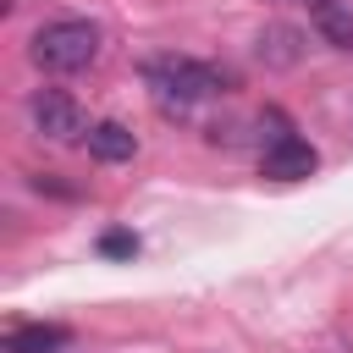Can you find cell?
<instances>
[{
  "label": "cell",
  "mask_w": 353,
  "mask_h": 353,
  "mask_svg": "<svg viewBox=\"0 0 353 353\" xmlns=\"http://www.w3.org/2000/svg\"><path fill=\"white\" fill-rule=\"evenodd\" d=\"M66 342H72L66 325H44V320H39V325H17V331L6 336V353H61Z\"/></svg>",
  "instance_id": "obj_8"
},
{
  "label": "cell",
  "mask_w": 353,
  "mask_h": 353,
  "mask_svg": "<svg viewBox=\"0 0 353 353\" xmlns=\"http://www.w3.org/2000/svg\"><path fill=\"white\" fill-rule=\"evenodd\" d=\"M314 33H320L331 50H353V6L320 0V6H314Z\"/></svg>",
  "instance_id": "obj_7"
},
{
  "label": "cell",
  "mask_w": 353,
  "mask_h": 353,
  "mask_svg": "<svg viewBox=\"0 0 353 353\" xmlns=\"http://www.w3.org/2000/svg\"><path fill=\"white\" fill-rule=\"evenodd\" d=\"M254 55H259L265 66H298V55H303V33L287 28V22H270V28L259 33Z\"/></svg>",
  "instance_id": "obj_6"
},
{
  "label": "cell",
  "mask_w": 353,
  "mask_h": 353,
  "mask_svg": "<svg viewBox=\"0 0 353 353\" xmlns=\"http://www.w3.org/2000/svg\"><path fill=\"white\" fill-rule=\"evenodd\" d=\"M314 165H320V154H314V143L298 138V132L265 143V154H259V171H265L270 182H303V176H314Z\"/></svg>",
  "instance_id": "obj_4"
},
{
  "label": "cell",
  "mask_w": 353,
  "mask_h": 353,
  "mask_svg": "<svg viewBox=\"0 0 353 353\" xmlns=\"http://www.w3.org/2000/svg\"><path fill=\"white\" fill-rule=\"evenodd\" d=\"M28 116H33L39 138H50V143H77V138H88L83 105H77L72 94H61V88H39V94L28 99Z\"/></svg>",
  "instance_id": "obj_3"
},
{
  "label": "cell",
  "mask_w": 353,
  "mask_h": 353,
  "mask_svg": "<svg viewBox=\"0 0 353 353\" xmlns=\"http://www.w3.org/2000/svg\"><path fill=\"white\" fill-rule=\"evenodd\" d=\"M99 254H105V259H132V254H138V237H132V232H105V237H99Z\"/></svg>",
  "instance_id": "obj_9"
},
{
  "label": "cell",
  "mask_w": 353,
  "mask_h": 353,
  "mask_svg": "<svg viewBox=\"0 0 353 353\" xmlns=\"http://www.w3.org/2000/svg\"><path fill=\"white\" fill-rule=\"evenodd\" d=\"M83 143H88V154H94L99 165H121V160L138 154V138H132V127H121V121H94Z\"/></svg>",
  "instance_id": "obj_5"
},
{
  "label": "cell",
  "mask_w": 353,
  "mask_h": 353,
  "mask_svg": "<svg viewBox=\"0 0 353 353\" xmlns=\"http://www.w3.org/2000/svg\"><path fill=\"white\" fill-rule=\"evenodd\" d=\"M143 83H149L154 110L171 116V121H182L199 99H210V94L226 88V77H221L215 66L188 61V55H154V61H143Z\"/></svg>",
  "instance_id": "obj_1"
},
{
  "label": "cell",
  "mask_w": 353,
  "mask_h": 353,
  "mask_svg": "<svg viewBox=\"0 0 353 353\" xmlns=\"http://www.w3.org/2000/svg\"><path fill=\"white\" fill-rule=\"evenodd\" d=\"M94 55H99V28L83 17H61L33 33V66L44 72H83L94 66Z\"/></svg>",
  "instance_id": "obj_2"
}]
</instances>
